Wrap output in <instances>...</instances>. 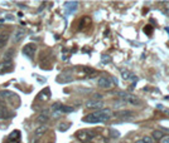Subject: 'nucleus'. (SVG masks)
<instances>
[{"label": "nucleus", "instance_id": "f257e3e1", "mask_svg": "<svg viewBox=\"0 0 169 143\" xmlns=\"http://www.w3.org/2000/svg\"><path fill=\"white\" fill-rule=\"evenodd\" d=\"M110 118H111V110L107 108H102L97 112L84 115L82 118V122H84V123H104V122H107Z\"/></svg>", "mask_w": 169, "mask_h": 143}, {"label": "nucleus", "instance_id": "f03ea898", "mask_svg": "<svg viewBox=\"0 0 169 143\" xmlns=\"http://www.w3.org/2000/svg\"><path fill=\"white\" fill-rule=\"evenodd\" d=\"M84 107L88 108V109H102L105 107V103L102 102V100H87L86 103H84Z\"/></svg>", "mask_w": 169, "mask_h": 143}, {"label": "nucleus", "instance_id": "7ed1b4c3", "mask_svg": "<svg viewBox=\"0 0 169 143\" xmlns=\"http://www.w3.org/2000/svg\"><path fill=\"white\" fill-rule=\"evenodd\" d=\"M97 84H98V87H101L104 89H110V88L112 87V79L110 78V77L102 75V77H100Z\"/></svg>", "mask_w": 169, "mask_h": 143}, {"label": "nucleus", "instance_id": "20e7f679", "mask_svg": "<svg viewBox=\"0 0 169 143\" xmlns=\"http://www.w3.org/2000/svg\"><path fill=\"white\" fill-rule=\"evenodd\" d=\"M35 52H37V45L33 44V43H29V44H27L23 48V53L28 58H30V59H33V58H34Z\"/></svg>", "mask_w": 169, "mask_h": 143}, {"label": "nucleus", "instance_id": "39448f33", "mask_svg": "<svg viewBox=\"0 0 169 143\" xmlns=\"http://www.w3.org/2000/svg\"><path fill=\"white\" fill-rule=\"evenodd\" d=\"M13 70L12 62H1L0 63V74H5Z\"/></svg>", "mask_w": 169, "mask_h": 143}, {"label": "nucleus", "instance_id": "423d86ee", "mask_svg": "<svg viewBox=\"0 0 169 143\" xmlns=\"http://www.w3.org/2000/svg\"><path fill=\"white\" fill-rule=\"evenodd\" d=\"M92 137H93V136L90 133V132H87V131H81V132H78V133H77V138L80 139V141H82V142H88V141H91Z\"/></svg>", "mask_w": 169, "mask_h": 143}, {"label": "nucleus", "instance_id": "0eeeda50", "mask_svg": "<svg viewBox=\"0 0 169 143\" xmlns=\"http://www.w3.org/2000/svg\"><path fill=\"white\" fill-rule=\"evenodd\" d=\"M131 115H134L133 110H119V112L114 113V117L116 118H130Z\"/></svg>", "mask_w": 169, "mask_h": 143}, {"label": "nucleus", "instance_id": "6e6552de", "mask_svg": "<svg viewBox=\"0 0 169 143\" xmlns=\"http://www.w3.org/2000/svg\"><path fill=\"white\" fill-rule=\"evenodd\" d=\"M24 35H25V29H24V28H19V29H17V31L14 33L13 40L15 41V43H19V41L24 38Z\"/></svg>", "mask_w": 169, "mask_h": 143}, {"label": "nucleus", "instance_id": "1a4fd4ad", "mask_svg": "<svg viewBox=\"0 0 169 143\" xmlns=\"http://www.w3.org/2000/svg\"><path fill=\"white\" fill-rule=\"evenodd\" d=\"M37 120L39 122V123H47V122L49 120V112L48 110H43L39 115H38V118H37Z\"/></svg>", "mask_w": 169, "mask_h": 143}, {"label": "nucleus", "instance_id": "9d476101", "mask_svg": "<svg viewBox=\"0 0 169 143\" xmlns=\"http://www.w3.org/2000/svg\"><path fill=\"white\" fill-rule=\"evenodd\" d=\"M14 54H15V49L14 48H9V49L4 53V55H3V62H10L12 60V58L14 57Z\"/></svg>", "mask_w": 169, "mask_h": 143}, {"label": "nucleus", "instance_id": "9b49d317", "mask_svg": "<svg viewBox=\"0 0 169 143\" xmlns=\"http://www.w3.org/2000/svg\"><path fill=\"white\" fill-rule=\"evenodd\" d=\"M8 40H9V34L7 31L0 33V49H3V48L8 44Z\"/></svg>", "mask_w": 169, "mask_h": 143}, {"label": "nucleus", "instance_id": "f8f14e48", "mask_svg": "<svg viewBox=\"0 0 169 143\" xmlns=\"http://www.w3.org/2000/svg\"><path fill=\"white\" fill-rule=\"evenodd\" d=\"M47 131H48V127L46 124H42L39 127H37V129L34 131V134H35V137H42Z\"/></svg>", "mask_w": 169, "mask_h": 143}, {"label": "nucleus", "instance_id": "ddd939ff", "mask_svg": "<svg viewBox=\"0 0 169 143\" xmlns=\"http://www.w3.org/2000/svg\"><path fill=\"white\" fill-rule=\"evenodd\" d=\"M9 141L10 142H19L20 141V132L19 131H14L10 133L9 136Z\"/></svg>", "mask_w": 169, "mask_h": 143}, {"label": "nucleus", "instance_id": "4468645a", "mask_svg": "<svg viewBox=\"0 0 169 143\" xmlns=\"http://www.w3.org/2000/svg\"><path fill=\"white\" fill-rule=\"evenodd\" d=\"M8 118H9L8 109L5 108L4 104H0V119H8Z\"/></svg>", "mask_w": 169, "mask_h": 143}, {"label": "nucleus", "instance_id": "2eb2a0df", "mask_svg": "<svg viewBox=\"0 0 169 143\" xmlns=\"http://www.w3.org/2000/svg\"><path fill=\"white\" fill-rule=\"evenodd\" d=\"M51 97V93H49V89L46 88L44 91H42L39 94H38V99H42V100H47Z\"/></svg>", "mask_w": 169, "mask_h": 143}, {"label": "nucleus", "instance_id": "dca6fc26", "mask_svg": "<svg viewBox=\"0 0 169 143\" xmlns=\"http://www.w3.org/2000/svg\"><path fill=\"white\" fill-rule=\"evenodd\" d=\"M126 99V102H129L131 104H140V99L138 97H135V95H131V94H128V97L125 98Z\"/></svg>", "mask_w": 169, "mask_h": 143}, {"label": "nucleus", "instance_id": "f3484780", "mask_svg": "<svg viewBox=\"0 0 169 143\" xmlns=\"http://www.w3.org/2000/svg\"><path fill=\"white\" fill-rule=\"evenodd\" d=\"M77 5H78L77 1H67V3H65V7L70 10V12H75V10L77 9Z\"/></svg>", "mask_w": 169, "mask_h": 143}, {"label": "nucleus", "instance_id": "a211bd4d", "mask_svg": "<svg viewBox=\"0 0 169 143\" xmlns=\"http://www.w3.org/2000/svg\"><path fill=\"white\" fill-rule=\"evenodd\" d=\"M163 137H164L163 132H162V131H158V129L153 132V134H151V138H153V139H155V141H160Z\"/></svg>", "mask_w": 169, "mask_h": 143}, {"label": "nucleus", "instance_id": "6ab92c4d", "mask_svg": "<svg viewBox=\"0 0 169 143\" xmlns=\"http://www.w3.org/2000/svg\"><path fill=\"white\" fill-rule=\"evenodd\" d=\"M66 77L67 75H63V74H62V75H60L57 78V82L58 83H68V82L72 81V77H68V78H66Z\"/></svg>", "mask_w": 169, "mask_h": 143}, {"label": "nucleus", "instance_id": "aec40b11", "mask_svg": "<svg viewBox=\"0 0 169 143\" xmlns=\"http://www.w3.org/2000/svg\"><path fill=\"white\" fill-rule=\"evenodd\" d=\"M73 110H75V108L68 107V105H61V108H60V112H63V113H71Z\"/></svg>", "mask_w": 169, "mask_h": 143}, {"label": "nucleus", "instance_id": "412c9836", "mask_svg": "<svg viewBox=\"0 0 169 143\" xmlns=\"http://www.w3.org/2000/svg\"><path fill=\"white\" fill-rule=\"evenodd\" d=\"M68 127H70L68 123H61L60 126H58V131L60 132H66L68 129Z\"/></svg>", "mask_w": 169, "mask_h": 143}, {"label": "nucleus", "instance_id": "4be33fe9", "mask_svg": "<svg viewBox=\"0 0 169 143\" xmlns=\"http://www.w3.org/2000/svg\"><path fill=\"white\" fill-rule=\"evenodd\" d=\"M130 75H131V73L129 70H123L121 72V77H123V79H125V81H129Z\"/></svg>", "mask_w": 169, "mask_h": 143}, {"label": "nucleus", "instance_id": "5701e85b", "mask_svg": "<svg viewBox=\"0 0 169 143\" xmlns=\"http://www.w3.org/2000/svg\"><path fill=\"white\" fill-rule=\"evenodd\" d=\"M144 33L148 34V35H151V33H153V26H151V25H146L145 28H144Z\"/></svg>", "mask_w": 169, "mask_h": 143}, {"label": "nucleus", "instance_id": "b1692460", "mask_svg": "<svg viewBox=\"0 0 169 143\" xmlns=\"http://www.w3.org/2000/svg\"><path fill=\"white\" fill-rule=\"evenodd\" d=\"M141 139H143V142H144V143H154V139H153L151 137H149V136H144Z\"/></svg>", "mask_w": 169, "mask_h": 143}, {"label": "nucleus", "instance_id": "393cba45", "mask_svg": "<svg viewBox=\"0 0 169 143\" xmlns=\"http://www.w3.org/2000/svg\"><path fill=\"white\" fill-rule=\"evenodd\" d=\"M111 62V58H110L109 55H102L101 57V63H105V64H107V63Z\"/></svg>", "mask_w": 169, "mask_h": 143}, {"label": "nucleus", "instance_id": "a878e982", "mask_svg": "<svg viewBox=\"0 0 169 143\" xmlns=\"http://www.w3.org/2000/svg\"><path fill=\"white\" fill-rule=\"evenodd\" d=\"M60 108H61L60 103H54L53 105H52V109H53V110H60Z\"/></svg>", "mask_w": 169, "mask_h": 143}, {"label": "nucleus", "instance_id": "bb28decb", "mask_svg": "<svg viewBox=\"0 0 169 143\" xmlns=\"http://www.w3.org/2000/svg\"><path fill=\"white\" fill-rule=\"evenodd\" d=\"M160 143H169V136H164L160 139Z\"/></svg>", "mask_w": 169, "mask_h": 143}, {"label": "nucleus", "instance_id": "cd10ccee", "mask_svg": "<svg viewBox=\"0 0 169 143\" xmlns=\"http://www.w3.org/2000/svg\"><path fill=\"white\" fill-rule=\"evenodd\" d=\"M111 136H112V137H115V138H118V137L120 136V133H119L118 131H114V129H111Z\"/></svg>", "mask_w": 169, "mask_h": 143}, {"label": "nucleus", "instance_id": "c85d7f7f", "mask_svg": "<svg viewBox=\"0 0 169 143\" xmlns=\"http://www.w3.org/2000/svg\"><path fill=\"white\" fill-rule=\"evenodd\" d=\"M86 73H95V70L92 69V68H87V67H84V69H83Z\"/></svg>", "mask_w": 169, "mask_h": 143}, {"label": "nucleus", "instance_id": "c756f323", "mask_svg": "<svg viewBox=\"0 0 169 143\" xmlns=\"http://www.w3.org/2000/svg\"><path fill=\"white\" fill-rule=\"evenodd\" d=\"M93 97H95V100H97V99H101V98H102V95H101V94H98V93H96V94H93Z\"/></svg>", "mask_w": 169, "mask_h": 143}, {"label": "nucleus", "instance_id": "7c9ffc66", "mask_svg": "<svg viewBox=\"0 0 169 143\" xmlns=\"http://www.w3.org/2000/svg\"><path fill=\"white\" fill-rule=\"evenodd\" d=\"M164 5H165V9H167V13L169 14V1H165V3H164Z\"/></svg>", "mask_w": 169, "mask_h": 143}, {"label": "nucleus", "instance_id": "2f4dec72", "mask_svg": "<svg viewBox=\"0 0 169 143\" xmlns=\"http://www.w3.org/2000/svg\"><path fill=\"white\" fill-rule=\"evenodd\" d=\"M1 95H13L12 92H1Z\"/></svg>", "mask_w": 169, "mask_h": 143}, {"label": "nucleus", "instance_id": "473e14b6", "mask_svg": "<svg viewBox=\"0 0 169 143\" xmlns=\"http://www.w3.org/2000/svg\"><path fill=\"white\" fill-rule=\"evenodd\" d=\"M7 19H10V20H13V17H12V15H9V14H7Z\"/></svg>", "mask_w": 169, "mask_h": 143}, {"label": "nucleus", "instance_id": "72a5a7b5", "mask_svg": "<svg viewBox=\"0 0 169 143\" xmlns=\"http://www.w3.org/2000/svg\"><path fill=\"white\" fill-rule=\"evenodd\" d=\"M135 143H144V142H143V139H139V141H136Z\"/></svg>", "mask_w": 169, "mask_h": 143}, {"label": "nucleus", "instance_id": "f704fd0d", "mask_svg": "<svg viewBox=\"0 0 169 143\" xmlns=\"http://www.w3.org/2000/svg\"><path fill=\"white\" fill-rule=\"evenodd\" d=\"M167 31H168V33H169V28H167Z\"/></svg>", "mask_w": 169, "mask_h": 143}]
</instances>
